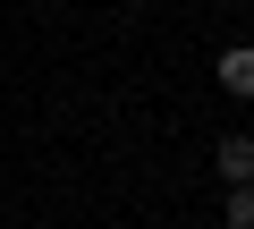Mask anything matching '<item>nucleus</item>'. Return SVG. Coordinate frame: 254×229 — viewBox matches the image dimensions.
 I'll return each instance as SVG.
<instances>
[{
    "label": "nucleus",
    "mask_w": 254,
    "mask_h": 229,
    "mask_svg": "<svg viewBox=\"0 0 254 229\" xmlns=\"http://www.w3.org/2000/svg\"><path fill=\"white\" fill-rule=\"evenodd\" d=\"M212 76H220V93L246 102V93H254V43H229V51L212 60Z\"/></svg>",
    "instance_id": "obj_1"
},
{
    "label": "nucleus",
    "mask_w": 254,
    "mask_h": 229,
    "mask_svg": "<svg viewBox=\"0 0 254 229\" xmlns=\"http://www.w3.org/2000/svg\"><path fill=\"white\" fill-rule=\"evenodd\" d=\"M212 161H220V178H229V187H246V178H254V136H220V153H212Z\"/></svg>",
    "instance_id": "obj_2"
},
{
    "label": "nucleus",
    "mask_w": 254,
    "mask_h": 229,
    "mask_svg": "<svg viewBox=\"0 0 254 229\" xmlns=\"http://www.w3.org/2000/svg\"><path fill=\"white\" fill-rule=\"evenodd\" d=\"M220 221H229V229H254V178H246V187H229V204H220Z\"/></svg>",
    "instance_id": "obj_3"
}]
</instances>
